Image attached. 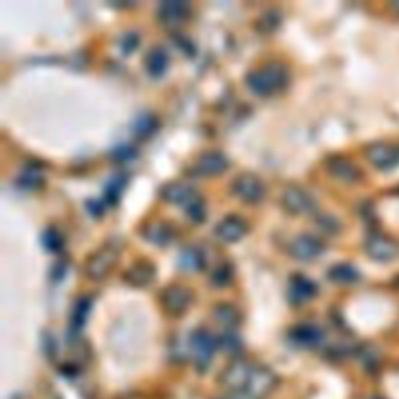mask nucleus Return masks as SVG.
I'll return each mask as SVG.
<instances>
[{
    "label": "nucleus",
    "mask_w": 399,
    "mask_h": 399,
    "mask_svg": "<svg viewBox=\"0 0 399 399\" xmlns=\"http://www.w3.org/2000/svg\"><path fill=\"white\" fill-rule=\"evenodd\" d=\"M318 287L312 279H309L303 275H295L290 278L287 295L291 303L295 305H305V303L311 301L312 298L317 295Z\"/></svg>",
    "instance_id": "nucleus-12"
},
{
    "label": "nucleus",
    "mask_w": 399,
    "mask_h": 399,
    "mask_svg": "<svg viewBox=\"0 0 399 399\" xmlns=\"http://www.w3.org/2000/svg\"><path fill=\"white\" fill-rule=\"evenodd\" d=\"M232 278V270L228 264H223L217 267L216 270H214L212 276H211V281L217 285V287H225V285H228L229 281Z\"/></svg>",
    "instance_id": "nucleus-32"
},
{
    "label": "nucleus",
    "mask_w": 399,
    "mask_h": 399,
    "mask_svg": "<svg viewBox=\"0 0 399 399\" xmlns=\"http://www.w3.org/2000/svg\"><path fill=\"white\" fill-rule=\"evenodd\" d=\"M278 378L269 367L265 365H253L252 374H249L248 384L245 390L249 396L254 399H265L270 393L276 389Z\"/></svg>",
    "instance_id": "nucleus-3"
},
{
    "label": "nucleus",
    "mask_w": 399,
    "mask_h": 399,
    "mask_svg": "<svg viewBox=\"0 0 399 399\" xmlns=\"http://www.w3.org/2000/svg\"><path fill=\"white\" fill-rule=\"evenodd\" d=\"M252 370H253L252 363L243 359H237L234 362H231L222 371L220 384H222L226 390H229V393L243 391L248 384Z\"/></svg>",
    "instance_id": "nucleus-6"
},
{
    "label": "nucleus",
    "mask_w": 399,
    "mask_h": 399,
    "mask_svg": "<svg viewBox=\"0 0 399 399\" xmlns=\"http://www.w3.org/2000/svg\"><path fill=\"white\" fill-rule=\"evenodd\" d=\"M391 8H393V10H396L398 13H399V0H396V2H393V3H391Z\"/></svg>",
    "instance_id": "nucleus-37"
},
{
    "label": "nucleus",
    "mask_w": 399,
    "mask_h": 399,
    "mask_svg": "<svg viewBox=\"0 0 399 399\" xmlns=\"http://www.w3.org/2000/svg\"><path fill=\"white\" fill-rule=\"evenodd\" d=\"M139 44V37L136 33H127L121 39V49L123 53H130L134 50V47Z\"/></svg>",
    "instance_id": "nucleus-33"
},
{
    "label": "nucleus",
    "mask_w": 399,
    "mask_h": 399,
    "mask_svg": "<svg viewBox=\"0 0 399 399\" xmlns=\"http://www.w3.org/2000/svg\"><path fill=\"white\" fill-rule=\"evenodd\" d=\"M142 234H144V237L148 242L154 243V245L163 247V245H167L169 242H172L175 232H174V228H172L167 222H161V220H156V222L145 225Z\"/></svg>",
    "instance_id": "nucleus-19"
},
{
    "label": "nucleus",
    "mask_w": 399,
    "mask_h": 399,
    "mask_svg": "<svg viewBox=\"0 0 399 399\" xmlns=\"http://www.w3.org/2000/svg\"><path fill=\"white\" fill-rule=\"evenodd\" d=\"M158 14L161 21L167 25H178L189 14V3L183 0H169V2L159 3Z\"/></svg>",
    "instance_id": "nucleus-18"
},
{
    "label": "nucleus",
    "mask_w": 399,
    "mask_h": 399,
    "mask_svg": "<svg viewBox=\"0 0 399 399\" xmlns=\"http://www.w3.org/2000/svg\"><path fill=\"white\" fill-rule=\"evenodd\" d=\"M134 152H133V148L128 147V145H122V147H117L114 148V152H112V156L117 158V159H130L131 156H133Z\"/></svg>",
    "instance_id": "nucleus-34"
},
{
    "label": "nucleus",
    "mask_w": 399,
    "mask_h": 399,
    "mask_svg": "<svg viewBox=\"0 0 399 399\" xmlns=\"http://www.w3.org/2000/svg\"><path fill=\"white\" fill-rule=\"evenodd\" d=\"M89 311H91V300L89 298H80L76 301V305L74 307V314H72V326L74 327H81L85 325V321L88 320Z\"/></svg>",
    "instance_id": "nucleus-29"
},
{
    "label": "nucleus",
    "mask_w": 399,
    "mask_h": 399,
    "mask_svg": "<svg viewBox=\"0 0 399 399\" xmlns=\"http://www.w3.org/2000/svg\"><path fill=\"white\" fill-rule=\"evenodd\" d=\"M161 195L167 203L186 206L196 195L195 189L184 181H170L161 189Z\"/></svg>",
    "instance_id": "nucleus-14"
},
{
    "label": "nucleus",
    "mask_w": 399,
    "mask_h": 399,
    "mask_svg": "<svg viewBox=\"0 0 399 399\" xmlns=\"http://www.w3.org/2000/svg\"><path fill=\"white\" fill-rule=\"evenodd\" d=\"M180 265L187 272L201 270L205 265L203 252L196 247H186L180 254Z\"/></svg>",
    "instance_id": "nucleus-23"
},
{
    "label": "nucleus",
    "mask_w": 399,
    "mask_h": 399,
    "mask_svg": "<svg viewBox=\"0 0 399 399\" xmlns=\"http://www.w3.org/2000/svg\"><path fill=\"white\" fill-rule=\"evenodd\" d=\"M123 186H125V176H122L121 174L112 176L105 189V196L108 198V201H117V198L122 194Z\"/></svg>",
    "instance_id": "nucleus-31"
},
{
    "label": "nucleus",
    "mask_w": 399,
    "mask_h": 399,
    "mask_svg": "<svg viewBox=\"0 0 399 399\" xmlns=\"http://www.w3.org/2000/svg\"><path fill=\"white\" fill-rule=\"evenodd\" d=\"M158 119L154 117L150 112H144V114H141L134 119L133 125H131V130H133V133L136 136H139V138L145 139L148 136H152L154 131L158 128Z\"/></svg>",
    "instance_id": "nucleus-24"
},
{
    "label": "nucleus",
    "mask_w": 399,
    "mask_h": 399,
    "mask_svg": "<svg viewBox=\"0 0 399 399\" xmlns=\"http://www.w3.org/2000/svg\"><path fill=\"white\" fill-rule=\"evenodd\" d=\"M248 229L247 222L241 216L229 214L223 217L216 226V234L220 241L223 242H237L241 241Z\"/></svg>",
    "instance_id": "nucleus-11"
},
{
    "label": "nucleus",
    "mask_w": 399,
    "mask_h": 399,
    "mask_svg": "<svg viewBox=\"0 0 399 399\" xmlns=\"http://www.w3.org/2000/svg\"><path fill=\"white\" fill-rule=\"evenodd\" d=\"M376 399H382V398H376Z\"/></svg>",
    "instance_id": "nucleus-38"
},
{
    "label": "nucleus",
    "mask_w": 399,
    "mask_h": 399,
    "mask_svg": "<svg viewBox=\"0 0 399 399\" xmlns=\"http://www.w3.org/2000/svg\"><path fill=\"white\" fill-rule=\"evenodd\" d=\"M289 80V70L281 63H269L254 69L245 76V83L258 95H270L285 86Z\"/></svg>",
    "instance_id": "nucleus-1"
},
{
    "label": "nucleus",
    "mask_w": 399,
    "mask_h": 399,
    "mask_svg": "<svg viewBox=\"0 0 399 399\" xmlns=\"http://www.w3.org/2000/svg\"><path fill=\"white\" fill-rule=\"evenodd\" d=\"M281 203L284 209L294 214V216H303V214L311 212L315 207V201L305 189L289 186L284 189L281 195Z\"/></svg>",
    "instance_id": "nucleus-7"
},
{
    "label": "nucleus",
    "mask_w": 399,
    "mask_h": 399,
    "mask_svg": "<svg viewBox=\"0 0 399 399\" xmlns=\"http://www.w3.org/2000/svg\"><path fill=\"white\" fill-rule=\"evenodd\" d=\"M44 183V172L41 169V165L37 164H28L22 169V172L17 176V184L22 189L33 190L43 186Z\"/></svg>",
    "instance_id": "nucleus-22"
},
{
    "label": "nucleus",
    "mask_w": 399,
    "mask_h": 399,
    "mask_svg": "<svg viewBox=\"0 0 399 399\" xmlns=\"http://www.w3.org/2000/svg\"><path fill=\"white\" fill-rule=\"evenodd\" d=\"M291 338L305 347H315L323 338V332L312 323H301L291 329Z\"/></svg>",
    "instance_id": "nucleus-21"
},
{
    "label": "nucleus",
    "mask_w": 399,
    "mask_h": 399,
    "mask_svg": "<svg viewBox=\"0 0 399 399\" xmlns=\"http://www.w3.org/2000/svg\"><path fill=\"white\" fill-rule=\"evenodd\" d=\"M161 303L172 315H181L192 303V291L183 285H169L161 295Z\"/></svg>",
    "instance_id": "nucleus-8"
},
{
    "label": "nucleus",
    "mask_w": 399,
    "mask_h": 399,
    "mask_svg": "<svg viewBox=\"0 0 399 399\" xmlns=\"http://www.w3.org/2000/svg\"><path fill=\"white\" fill-rule=\"evenodd\" d=\"M154 275H156V270H154V265L152 262L139 260L134 262V264L123 273V281L133 285V287H145V285L153 281Z\"/></svg>",
    "instance_id": "nucleus-13"
},
{
    "label": "nucleus",
    "mask_w": 399,
    "mask_h": 399,
    "mask_svg": "<svg viewBox=\"0 0 399 399\" xmlns=\"http://www.w3.org/2000/svg\"><path fill=\"white\" fill-rule=\"evenodd\" d=\"M228 165H229L228 158H226L223 153L216 152V150L205 152L198 158V161H196V170L205 176L220 175L222 172L228 169Z\"/></svg>",
    "instance_id": "nucleus-15"
},
{
    "label": "nucleus",
    "mask_w": 399,
    "mask_h": 399,
    "mask_svg": "<svg viewBox=\"0 0 399 399\" xmlns=\"http://www.w3.org/2000/svg\"><path fill=\"white\" fill-rule=\"evenodd\" d=\"M323 249H325L323 242L312 234L296 236L289 245L290 256H294L295 259L300 260L315 259L317 256L323 253Z\"/></svg>",
    "instance_id": "nucleus-9"
},
{
    "label": "nucleus",
    "mask_w": 399,
    "mask_h": 399,
    "mask_svg": "<svg viewBox=\"0 0 399 399\" xmlns=\"http://www.w3.org/2000/svg\"><path fill=\"white\" fill-rule=\"evenodd\" d=\"M119 259V249L112 245H103L89 256L85 265L86 275L94 279V281H100L108 276L112 267L117 264Z\"/></svg>",
    "instance_id": "nucleus-2"
},
{
    "label": "nucleus",
    "mask_w": 399,
    "mask_h": 399,
    "mask_svg": "<svg viewBox=\"0 0 399 399\" xmlns=\"http://www.w3.org/2000/svg\"><path fill=\"white\" fill-rule=\"evenodd\" d=\"M217 347L222 348L226 353H237L241 348V338L239 336H236L234 332L231 331H225L222 336L217 338Z\"/></svg>",
    "instance_id": "nucleus-30"
},
{
    "label": "nucleus",
    "mask_w": 399,
    "mask_h": 399,
    "mask_svg": "<svg viewBox=\"0 0 399 399\" xmlns=\"http://www.w3.org/2000/svg\"><path fill=\"white\" fill-rule=\"evenodd\" d=\"M43 245L47 252L58 253L64 245V239H63L61 232L55 228L45 229V232L43 234Z\"/></svg>",
    "instance_id": "nucleus-28"
},
{
    "label": "nucleus",
    "mask_w": 399,
    "mask_h": 399,
    "mask_svg": "<svg viewBox=\"0 0 399 399\" xmlns=\"http://www.w3.org/2000/svg\"><path fill=\"white\" fill-rule=\"evenodd\" d=\"M169 68V53L163 45H154L145 55V69L153 76H161Z\"/></svg>",
    "instance_id": "nucleus-20"
},
{
    "label": "nucleus",
    "mask_w": 399,
    "mask_h": 399,
    "mask_svg": "<svg viewBox=\"0 0 399 399\" xmlns=\"http://www.w3.org/2000/svg\"><path fill=\"white\" fill-rule=\"evenodd\" d=\"M231 189L243 203L249 205L259 203L265 196V184L254 174H241L239 176H236L231 184Z\"/></svg>",
    "instance_id": "nucleus-4"
},
{
    "label": "nucleus",
    "mask_w": 399,
    "mask_h": 399,
    "mask_svg": "<svg viewBox=\"0 0 399 399\" xmlns=\"http://www.w3.org/2000/svg\"><path fill=\"white\" fill-rule=\"evenodd\" d=\"M217 340L211 336L209 331L196 329L190 337V351H192L195 365L200 370H206L216 353Z\"/></svg>",
    "instance_id": "nucleus-5"
},
{
    "label": "nucleus",
    "mask_w": 399,
    "mask_h": 399,
    "mask_svg": "<svg viewBox=\"0 0 399 399\" xmlns=\"http://www.w3.org/2000/svg\"><path fill=\"white\" fill-rule=\"evenodd\" d=\"M367 159L374 165L376 169L387 170L393 169L399 164V150L384 142H376L367 148Z\"/></svg>",
    "instance_id": "nucleus-10"
},
{
    "label": "nucleus",
    "mask_w": 399,
    "mask_h": 399,
    "mask_svg": "<svg viewBox=\"0 0 399 399\" xmlns=\"http://www.w3.org/2000/svg\"><path fill=\"white\" fill-rule=\"evenodd\" d=\"M365 249L371 259L379 262L391 260L398 254V248L395 243L385 239L384 236H371L365 243Z\"/></svg>",
    "instance_id": "nucleus-16"
},
{
    "label": "nucleus",
    "mask_w": 399,
    "mask_h": 399,
    "mask_svg": "<svg viewBox=\"0 0 399 399\" xmlns=\"http://www.w3.org/2000/svg\"><path fill=\"white\" fill-rule=\"evenodd\" d=\"M223 399H254L253 396H249L247 391H232L228 396Z\"/></svg>",
    "instance_id": "nucleus-36"
},
{
    "label": "nucleus",
    "mask_w": 399,
    "mask_h": 399,
    "mask_svg": "<svg viewBox=\"0 0 399 399\" xmlns=\"http://www.w3.org/2000/svg\"><path fill=\"white\" fill-rule=\"evenodd\" d=\"M329 278L338 284H351L359 279V272L349 264H337L329 270Z\"/></svg>",
    "instance_id": "nucleus-26"
},
{
    "label": "nucleus",
    "mask_w": 399,
    "mask_h": 399,
    "mask_svg": "<svg viewBox=\"0 0 399 399\" xmlns=\"http://www.w3.org/2000/svg\"><path fill=\"white\" fill-rule=\"evenodd\" d=\"M214 318L226 329L239 323V311L231 305H218L214 307Z\"/></svg>",
    "instance_id": "nucleus-25"
},
{
    "label": "nucleus",
    "mask_w": 399,
    "mask_h": 399,
    "mask_svg": "<svg viewBox=\"0 0 399 399\" xmlns=\"http://www.w3.org/2000/svg\"><path fill=\"white\" fill-rule=\"evenodd\" d=\"M184 209H186L189 218L195 223H201L206 218V205L198 194H196L194 198L190 200L186 206H184Z\"/></svg>",
    "instance_id": "nucleus-27"
},
{
    "label": "nucleus",
    "mask_w": 399,
    "mask_h": 399,
    "mask_svg": "<svg viewBox=\"0 0 399 399\" xmlns=\"http://www.w3.org/2000/svg\"><path fill=\"white\" fill-rule=\"evenodd\" d=\"M88 209L91 211V214H94V216H102V212H103V203H100L99 200H95V198H91V200H88Z\"/></svg>",
    "instance_id": "nucleus-35"
},
{
    "label": "nucleus",
    "mask_w": 399,
    "mask_h": 399,
    "mask_svg": "<svg viewBox=\"0 0 399 399\" xmlns=\"http://www.w3.org/2000/svg\"><path fill=\"white\" fill-rule=\"evenodd\" d=\"M327 170L332 176L343 183H354L360 178L359 167L351 163L349 159L342 156H336L327 161Z\"/></svg>",
    "instance_id": "nucleus-17"
}]
</instances>
